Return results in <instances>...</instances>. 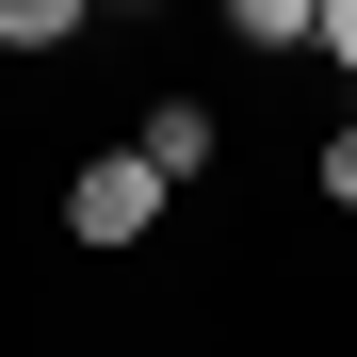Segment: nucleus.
<instances>
[{
  "instance_id": "nucleus-1",
  "label": "nucleus",
  "mask_w": 357,
  "mask_h": 357,
  "mask_svg": "<svg viewBox=\"0 0 357 357\" xmlns=\"http://www.w3.org/2000/svg\"><path fill=\"white\" fill-rule=\"evenodd\" d=\"M146 227H162V178H146V146H98V162H66V244L130 260Z\"/></svg>"
},
{
  "instance_id": "nucleus-2",
  "label": "nucleus",
  "mask_w": 357,
  "mask_h": 357,
  "mask_svg": "<svg viewBox=\"0 0 357 357\" xmlns=\"http://www.w3.org/2000/svg\"><path fill=\"white\" fill-rule=\"evenodd\" d=\"M130 146H146V178L178 195V178H211V146H227V114H211V98H146V130H130Z\"/></svg>"
},
{
  "instance_id": "nucleus-3",
  "label": "nucleus",
  "mask_w": 357,
  "mask_h": 357,
  "mask_svg": "<svg viewBox=\"0 0 357 357\" xmlns=\"http://www.w3.org/2000/svg\"><path fill=\"white\" fill-rule=\"evenodd\" d=\"M0 49L49 66V49H82V0H0Z\"/></svg>"
},
{
  "instance_id": "nucleus-4",
  "label": "nucleus",
  "mask_w": 357,
  "mask_h": 357,
  "mask_svg": "<svg viewBox=\"0 0 357 357\" xmlns=\"http://www.w3.org/2000/svg\"><path fill=\"white\" fill-rule=\"evenodd\" d=\"M325 33V0H244V17H227V49H309Z\"/></svg>"
},
{
  "instance_id": "nucleus-5",
  "label": "nucleus",
  "mask_w": 357,
  "mask_h": 357,
  "mask_svg": "<svg viewBox=\"0 0 357 357\" xmlns=\"http://www.w3.org/2000/svg\"><path fill=\"white\" fill-rule=\"evenodd\" d=\"M325 211H357V114L325 130Z\"/></svg>"
},
{
  "instance_id": "nucleus-6",
  "label": "nucleus",
  "mask_w": 357,
  "mask_h": 357,
  "mask_svg": "<svg viewBox=\"0 0 357 357\" xmlns=\"http://www.w3.org/2000/svg\"><path fill=\"white\" fill-rule=\"evenodd\" d=\"M309 49H325V66L357 82V0H325V33H309Z\"/></svg>"
}]
</instances>
